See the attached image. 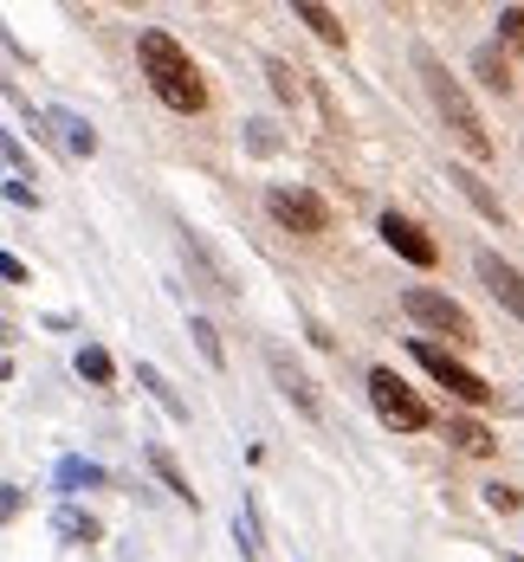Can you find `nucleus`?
Wrapping results in <instances>:
<instances>
[{
	"label": "nucleus",
	"instance_id": "12",
	"mask_svg": "<svg viewBox=\"0 0 524 562\" xmlns=\"http://www.w3.org/2000/svg\"><path fill=\"white\" fill-rule=\"evenodd\" d=\"M447 181H454V188H460V194H466V201H472V207H479V214H486L492 226H505V201H499V194H492V188L479 181V169L454 162V169H447Z\"/></svg>",
	"mask_w": 524,
	"mask_h": 562
},
{
	"label": "nucleus",
	"instance_id": "1",
	"mask_svg": "<svg viewBox=\"0 0 524 562\" xmlns=\"http://www.w3.org/2000/svg\"><path fill=\"white\" fill-rule=\"evenodd\" d=\"M136 58H143V78H149V91H156V104L175 116H201L208 111V85H201V65L188 58V46L163 33V26H149V33H136Z\"/></svg>",
	"mask_w": 524,
	"mask_h": 562
},
{
	"label": "nucleus",
	"instance_id": "28",
	"mask_svg": "<svg viewBox=\"0 0 524 562\" xmlns=\"http://www.w3.org/2000/svg\"><path fill=\"white\" fill-rule=\"evenodd\" d=\"M0 188H7V201H20V207H40V194H33V188H26V181H13V175H7V181H0Z\"/></svg>",
	"mask_w": 524,
	"mask_h": 562
},
{
	"label": "nucleus",
	"instance_id": "8",
	"mask_svg": "<svg viewBox=\"0 0 524 562\" xmlns=\"http://www.w3.org/2000/svg\"><path fill=\"white\" fill-rule=\"evenodd\" d=\"M266 375H272V389L286 394V401L298 407V414H304V420H324V394H317V382L304 375V362H298L291 349H279V342L266 349Z\"/></svg>",
	"mask_w": 524,
	"mask_h": 562
},
{
	"label": "nucleus",
	"instance_id": "5",
	"mask_svg": "<svg viewBox=\"0 0 524 562\" xmlns=\"http://www.w3.org/2000/svg\"><path fill=\"white\" fill-rule=\"evenodd\" d=\"M402 311L414 324H427V330H441L447 342H479V324H472V311L454 304L447 291H434V284H408L402 291Z\"/></svg>",
	"mask_w": 524,
	"mask_h": 562
},
{
	"label": "nucleus",
	"instance_id": "13",
	"mask_svg": "<svg viewBox=\"0 0 524 562\" xmlns=\"http://www.w3.org/2000/svg\"><path fill=\"white\" fill-rule=\"evenodd\" d=\"M53 537H58V543H78V550H85V543H98V537H104V524H98L85 505H58L53 510Z\"/></svg>",
	"mask_w": 524,
	"mask_h": 562
},
{
	"label": "nucleus",
	"instance_id": "3",
	"mask_svg": "<svg viewBox=\"0 0 524 562\" xmlns=\"http://www.w3.org/2000/svg\"><path fill=\"white\" fill-rule=\"evenodd\" d=\"M408 356H414V362H421V369H427L447 394H460L466 407H492V394H499V389H492L479 369H466L454 349H441L434 337H408Z\"/></svg>",
	"mask_w": 524,
	"mask_h": 562
},
{
	"label": "nucleus",
	"instance_id": "15",
	"mask_svg": "<svg viewBox=\"0 0 524 562\" xmlns=\"http://www.w3.org/2000/svg\"><path fill=\"white\" fill-rule=\"evenodd\" d=\"M447 440H454V447L466 452V459H492V452H499V434H492V427H479V420H447Z\"/></svg>",
	"mask_w": 524,
	"mask_h": 562
},
{
	"label": "nucleus",
	"instance_id": "20",
	"mask_svg": "<svg viewBox=\"0 0 524 562\" xmlns=\"http://www.w3.org/2000/svg\"><path fill=\"white\" fill-rule=\"evenodd\" d=\"M266 78H272V98H286V104L304 98V71H298L291 58H266Z\"/></svg>",
	"mask_w": 524,
	"mask_h": 562
},
{
	"label": "nucleus",
	"instance_id": "4",
	"mask_svg": "<svg viewBox=\"0 0 524 562\" xmlns=\"http://www.w3.org/2000/svg\"><path fill=\"white\" fill-rule=\"evenodd\" d=\"M369 407H376V414H382L395 434H427V427H434V407L408 389L395 369H382V362L369 369Z\"/></svg>",
	"mask_w": 524,
	"mask_h": 562
},
{
	"label": "nucleus",
	"instance_id": "21",
	"mask_svg": "<svg viewBox=\"0 0 524 562\" xmlns=\"http://www.w3.org/2000/svg\"><path fill=\"white\" fill-rule=\"evenodd\" d=\"M472 71H479V85H492L499 98L512 91V65H505V58L492 53V46H479V53H472Z\"/></svg>",
	"mask_w": 524,
	"mask_h": 562
},
{
	"label": "nucleus",
	"instance_id": "22",
	"mask_svg": "<svg viewBox=\"0 0 524 562\" xmlns=\"http://www.w3.org/2000/svg\"><path fill=\"white\" fill-rule=\"evenodd\" d=\"M188 337H194V349H201V362H208V369H227V349H221V330H214L208 317H188Z\"/></svg>",
	"mask_w": 524,
	"mask_h": 562
},
{
	"label": "nucleus",
	"instance_id": "25",
	"mask_svg": "<svg viewBox=\"0 0 524 562\" xmlns=\"http://www.w3.org/2000/svg\"><path fill=\"white\" fill-rule=\"evenodd\" d=\"M499 40L524 46V7H499Z\"/></svg>",
	"mask_w": 524,
	"mask_h": 562
},
{
	"label": "nucleus",
	"instance_id": "26",
	"mask_svg": "<svg viewBox=\"0 0 524 562\" xmlns=\"http://www.w3.org/2000/svg\"><path fill=\"white\" fill-rule=\"evenodd\" d=\"M486 505H492V510H499V517H505V510H519L524 498H519V492H512V485H499V479H492V485H486Z\"/></svg>",
	"mask_w": 524,
	"mask_h": 562
},
{
	"label": "nucleus",
	"instance_id": "24",
	"mask_svg": "<svg viewBox=\"0 0 524 562\" xmlns=\"http://www.w3.org/2000/svg\"><path fill=\"white\" fill-rule=\"evenodd\" d=\"M246 149H253V156H272V149H279V130H272L266 116H253V123H246Z\"/></svg>",
	"mask_w": 524,
	"mask_h": 562
},
{
	"label": "nucleus",
	"instance_id": "30",
	"mask_svg": "<svg viewBox=\"0 0 524 562\" xmlns=\"http://www.w3.org/2000/svg\"><path fill=\"white\" fill-rule=\"evenodd\" d=\"M7 375H13V362H7V356H0V382H7Z\"/></svg>",
	"mask_w": 524,
	"mask_h": 562
},
{
	"label": "nucleus",
	"instance_id": "27",
	"mask_svg": "<svg viewBox=\"0 0 524 562\" xmlns=\"http://www.w3.org/2000/svg\"><path fill=\"white\" fill-rule=\"evenodd\" d=\"M26 510V492H13V485H0V524H13Z\"/></svg>",
	"mask_w": 524,
	"mask_h": 562
},
{
	"label": "nucleus",
	"instance_id": "14",
	"mask_svg": "<svg viewBox=\"0 0 524 562\" xmlns=\"http://www.w3.org/2000/svg\"><path fill=\"white\" fill-rule=\"evenodd\" d=\"M136 389H149V401H156L169 420H181V427H188V401L175 394V382L163 375V369H156V362H136Z\"/></svg>",
	"mask_w": 524,
	"mask_h": 562
},
{
	"label": "nucleus",
	"instance_id": "6",
	"mask_svg": "<svg viewBox=\"0 0 524 562\" xmlns=\"http://www.w3.org/2000/svg\"><path fill=\"white\" fill-rule=\"evenodd\" d=\"M266 214L286 226V233H331V201L324 194H311V188H298V181H279V188H266Z\"/></svg>",
	"mask_w": 524,
	"mask_h": 562
},
{
	"label": "nucleus",
	"instance_id": "18",
	"mask_svg": "<svg viewBox=\"0 0 524 562\" xmlns=\"http://www.w3.org/2000/svg\"><path fill=\"white\" fill-rule=\"evenodd\" d=\"M291 13H298V20H304V26H311L317 40H324V46H344V40H349V33H344V20H337L331 7H317V0H298Z\"/></svg>",
	"mask_w": 524,
	"mask_h": 562
},
{
	"label": "nucleus",
	"instance_id": "17",
	"mask_svg": "<svg viewBox=\"0 0 524 562\" xmlns=\"http://www.w3.org/2000/svg\"><path fill=\"white\" fill-rule=\"evenodd\" d=\"M98 485H111L104 465H91V459H58V492H98Z\"/></svg>",
	"mask_w": 524,
	"mask_h": 562
},
{
	"label": "nucleus",
	"instance_id": "7",
	"mask_svg": "<svg viewBox=\"0 0 524 562\" xmlns=\"http://www.w3.org/2000/svg\"><path fill=\"white\" fill-rule=\"evenodd\" d=\"M175 246H181V259H188V272L201 279V291H214L221 304H239V279H233V266L194 233V226H175Z\"/></svg>",
	"mask_w": 524,
	"mask_h": 562
},
{
	"label": "nucleus",
	"instance_id": "29",
	"mask_svg": "<svg viewBox=\"0 0 524 562\" xmlns=\"http://www.w3.org/2000/svg\"><path fill=\"white\" fill-rule=\"evenodd\" d=\"M0 279H7V284H26V266H20L13 252H0Z\"/></svg>",
	"mask_w": 524,
	"mask_h": 562
},
{
	"label": "nucleus",
	"instance_id": "10",
	"mask_svg": "<svg viewBox=\"0 0 524 562\" xmlns=\"http://www.w3.org/2000/svg\"><path fill=\"white\" fill-rule=\"evenodd\" d=\"M40 123H46V143H53V149H65L71 162H91V156H98V130H91L78 111L53 104V111H40Z\"/></svg>",
	"mask_w": 524,
	"mask_h": 562
},
{
	"label": "nucleus",
	"instance_id": "19",
	"mask_svg": "<svg viewBox=\"0 0 524 562\" xmlns=\"http://www.w3.org/2000/svg\"><path fill=\"white\" fill-rule=\"evenodd\" d=\"M149 472H156V479L169 485V492H175V498H181V505L194 510V485H188V472L175 465V452H169V447H149Z\"/></svg>",
	"mask_w": 524,
	"mask_h": 562
},
{
	"label": "nucleus",
	"instance_id": "11",
	"mask_svg": "<svg viewBox=\"0 0 524 562\" xmlns=\"http://www.w3.org/2000/svg\"><path fill=\"white\" fill-rule=\"evenodd\" d=\"M472 266H479V284H486V291H492V297H499V304L524 324V272H519V266H512V259H499V252H479Z\"/></svg>",
	"mask_w": 524,
	"mask_h": 562
},
{
	"label": "nucleus",
	"instance_id": "2",
	"mask_svg": "<svg viewBox=\"0 0 524 562\" xmlns=\"http://www.w3.org/2000/svg\"><path fill=\"white\" fill-rule=\"evenodd\" d=\"M414 65H421V78H427V98H434V111H441V123H447V136L460 143V156L466 162H492V136H486V116H479V104L466 98V85L441 65V58L427 53H414Z\"/></svg>",
	"mask_w": 524,
	"mask_h": 562
},
{
	"label": "nucleus",
	"instance_id": "31",
	"mask_svg": "<svg viewBox=\"0 0 524 562\" xmlns=\"http://www.w3.org/2000/svg\"><path fill=\"white\" fill-rule=\"evenodd\" d=\"M512 562H524V557H512Z\"/></svg>",
	"mask_w": 524,
	"mask_h": 562
},
{
	"label": "nucleus",
	"instance_id": "9",
	"mask_svg": "<svg viewBox=\"0 0 524 562\" xmlns=\"http://www.w3.org/2000/svg\"><path fill=\"white\" fill-rule=\"evenodd\" d=\"M376 233L389 239V252H402V259L414 266V272H434V266H441V246L427 239V226H421V221H408V214H395V207H389V214L376 221Z\"/></svg>",
	"mask_w": 524,
	"mask_h": 562
},
{
	"label": "nucleus",
	"instance_id": "23",
	"mask_svg": "<svg viewBox=\"0 0 524 562\" xmlns=\"http://www.w3.org/2000/svg\"><path fill=\"white\" fill-rule=\"evenodd\" d=\"M78 375H85V382H111V375H116L111 349H98V342H85V349H78Z\"/></svg>",
	"mask_w": 524,
	"mask_h": 562
},
{
	"label": "nucleus",
	"instance_id": "16",
	"mask_svg": "<svg viewBox=\"0 0 524 562\" xmlns=\"http://www.w3.org/2000/svg\"><path fill=\"white\" fill-rule=\"evenodd\" d=\"M233 543H239L246 562H266V537H259V505L253 498H239V510H233Z\"/></svg>",
	"mask_w": 524,
	"mask_h": 562
}]
</instances>
